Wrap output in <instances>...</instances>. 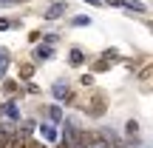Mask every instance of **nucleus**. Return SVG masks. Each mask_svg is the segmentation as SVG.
I'll return each instance as SVG.
<instances>
[{
  "label": "nucleus",
  "instance_id": "1",
  "mask_svg": "<svg viewBox=\"0 0 153 148\" xmlns=\"http://www.w3.org/2000/svg\"><path fill=\"white\" fill-rule=\"evenodd\" d=\"M85 114L88 117H102L105 114V97L102 94H94V100L85 105Z\"/></svg>",
  "mask_w": 153,
  "mask_h": 148
},
{
  "label": "nucleus",
  "instance_id": "2",
  "mask_svg": "<svg viewBox=\"0 0 153 148\" xmlns=\"http://www.w3.org/2000/svg\"><path fill=\"white\" fill-rule=\"evenodd\" d=\"M51 91H54V97L62 100V103H71V100H74V97H71V88H68V83H57Z\"/></svg>",
  "mask_w": 153,
  "mask_h": 148
},
{
  "label": "nucleus",
  "instance_id": "3",
  "mask_svg": "<svg viewBox=\"0 0 153 148\" xmlns=\"http://www.w3.org/2000/svg\"><path fill=\"white\" fill-rule=\"evenodd\" d=\"M62 14H65V3H62V0H57V3L45 11V17H48V20H60Z\"/></svg>",
  "mask_w": 153,
  "mask_h": 148
},
{
  "label": "nucleus",
  "instance_id": "4",
  "mask_svg": "<svg viewBox=\"0 0 153 148\" xmlns=\"http://www.w3.org/2000/svg\"><path fill=\"white\" fill-rule=\"evenodd\" d=\"M26 145H28V137H23L20 131H17L14 137H11L9 143H6V148H26Z\"/></svg>",
  "mask_w": 153,
  "mask_h": 148
},
{
  "label": "nucleus",
  "instance_id": "5",
  "mask_svg": "<svg viewBox=\"0 0 153 148\" xmlns=\"http://www.w3.org/2000/svg\"><path fill=\"white\" fill-rule=\"evenodd\" d=\"M0 111H3V117H9V120H17V117H20V111H17V105H14V103L0 105Z\"/></svg>",
  "mask_w": 153,
  "mask_h": 148
},
{
  "label": "nucleus",
  "instance_id": "6",
  "mask_svg": "<svg viewBox=\"0 0 153 148\" xmlns=\"http://www.w3.org/2000/svg\"><path fill=\"white\" fill-rule=\"evenodd\" d=\"M68 63H71V66H82V63H85V54H82L79 49H71V54H68Z\"/></svg>",
  "mask_w": 153,
  "mask_h": 148
},
{
  "label": "nucleus",
  "instance_id": "7",
  "mask_svg": "<svg viewBox=\"0 0 153 148\" xmlns=\"http://www.w3.org/2000/svg\"><path fill=\"white\" fill-rule=\"evenodd\" d=\"M51 54H54V51H51V46H37V51H34V57H37V60H48Z\"/></svg>",
  "mask_w": 153,
  "mask_h": 148
},
{
  "label": "nucleus",
  "instance_id": "8",
  "mask_svg": "<svg viewBox=\"0 0 153 148\" xmlns=\"http://www.w3.org/2000/svg\"><path fill=\"white\" fill-rule=\"evenodd\" d=\"M40 131H43L45 140H57V128L51 125V122H45V125H40Z\"/></svg>",
  "mask_w": 153,
  "mask_h": 148
},
{
  "label": "nucleus",
  "instance_id": "9",
  "mask_svg": "<svg viewBox=\"0 0 153 148\" xmlns=\"http://www.w3.org/2000/svg\"><path fill=\"white\" fill-rule=\"evenodd\" d=\"M48 117H51V122H62V108L60 105H48Z\"/></svg>",
  "mask_w": 153,
  "mask_h": 148
},
{
  "label": "nucleus",
  "instance_id": "10",
  "mask_svg": "<svg viewBox=\"0 0 153 148\" xmlns=\"http://www.w3.org/2000/svg\"><path fill=\"white\" fill-rule=\"evenodd\" d=\"M136 131H139V122L136 120H128L125 122V134H128V137H136Z\"/></svg>",
  "mask_w": 153,
  "mask_h": 148
},
{
  "label": "nucleus",
  "instance_id": "11",
  "mask_svg": "<svg viewBox=\"0 0 153 148\" xmlns=\"http://www.w3.org/2000/svg\"><path fill=\"white\" fill-rule=\"evenodd\" d=\"M122 6L125 9H133V11H145V3H139V0H122Z\"/></svg>",
  "mask_w": 153,
  "mask_h": 148
},
{
  "label": "nucleus",
  "instance_id": "12",
  "mask_svg": "<svg viewBox=\"0 0 153 148\" xmlns=\"http://www.w3.org/2000/svg\"><path fill=\"white\" fill-rule=\"evenodd\" d=\"M108 57H111V54H105V57H99V60L94 63V71H105V68L111 66V63H108Z\"/></svg>",
  "mask_w": 153,
  "mask_h": 148
},
{
  "label": "nucleus",
  "instance_id": "13",
  "mask_svg": "<svg viewBox=\"0 0 153 148\" xmlns=\"http://www.w3.org/2000/svg\"><path fill=\"white\" fill-rule=\"evenodd\" d=\"M3 91L9 94V97H14V94H17V83H14V80H6V83H3Z\"/></svg>",
  "mask_w": 153,
  "mask_h": 148
},
{
  "label": "nucleus",
  "instance_id": "14",
  "mask_svg": "<svg viewBox=\"0 0 153 148\" xmlns=\"http://www.w3.org/2000/svg\"><path fill=\"white\" fill-rule=\"evenodd\" d=\"M31 74H34V66H31V63H23V66H20V77H23V80H28Z\"/></svg>",
  "mask_w": 153,
  "mask_h": 148
},
{
  "label": "nucleus",
  "instance_id": "15",
  "mask_svg": "<svg viewBox=\"0 0 153 148\" xmlns=\"http://www.w3.org/2000/svg\"><path fill=\"white\" fill-rule=\"evenodd\" d=\"M74 26H91V17H74Z\"/></svg>",
  "mask_w": 153,
  "mask_h": 148
},
{
  "label": "nucleus",
  "instance_id": "16",
  "mask_svg": "<svg viewBox=\"0 0 153 148\" xmlns=\"http://www.w3.org/2000/svg\"><path fill=\"white\" fill-rule=\"evenodd\" d=\"M11 26H17V20H0V32H6V29H11Z\"/></svg>",
  "mask_w": 153,
  "mask_h": 148
},
{
  "label": "nucleus",
  "instance_id": "17",
  "mask_svg": "<svg viewBox=\"0 0 153 148\" xmlns=\"http://www.w3.org/2000/svg\"><path fill=\"white\" fill-rule=\"evenodd\" d=\"M79 83H82V86H91V83H94V77H91V74H82V80H79Z\"/></svg>",
  "mask_w": 153,
  "mask_h": 148
},
{
  "label": "nucleus",
  "instance_id": "18",
  "mask_svg": "<svg viewBox=\"0 0 153 148\" xmlns=\"http://www.w3.org/2000/svg\"><path fill=\"white\" fill-rule=\"evenodd\" d=\"M26 148H45V145H43V143H37V140H28V145H26Z\"/></svg>",
  "mask_w": 153,
  "mask_h": 148
},
{
  "label": "nucleus",
  "instance_id": "19",
  "mask_svg": "<svg viewBox=\"0 0 153 148\" xmlns=\"http://www.w3.org/2000/svg\"><path fill=\"white\" fill-rule=\"evenodd\" d=\"M85 3H91V6H102L105 0H85Z\"/></svg>",
  "mask_w": 153,
  "mask_h": 148
},
{
  "label": "nucleus",
  "instance_id": "20",
  "mask_svg": "<svg viewBox=\"0 0 153 148\" xmlns=\"http://www.w3.org/2000/svg\"><path fill=\"white\" fill-rule=\"evenodd\" d=\"M6 74V63H0V77H3Z\"/></svg>",
  "mask_w": 153,
  "mask_h": 148
},
{
  "label": "nucleus",
  "instance_id": "21",
  "mask_svg": "<svg viewBox=\"0 0 153 148\" xmlns=\"http://www.w3.org/2000/svg\"><path fill=\"white\" fill-rule=\"evenodd\" d=\"M3 57H6V51H0V60H3Z\"/></svg>",
  "mask_w": 153,
  "mask_h": 148
},
{
  "label": "nucleus",
  "instance_id": "22",
  "mask_svg": "<svg viewBox=\"0 0 153 148\" xmlns=\"http://www.w3.org/2000/svg\"><path fill=\"white\" fill-rule=\"evenodd\" d=\"M111 148H122V145H111Z\"/></svg>",
  "mask_w": 153,
  "mask_h": 148
}]
</instances>
